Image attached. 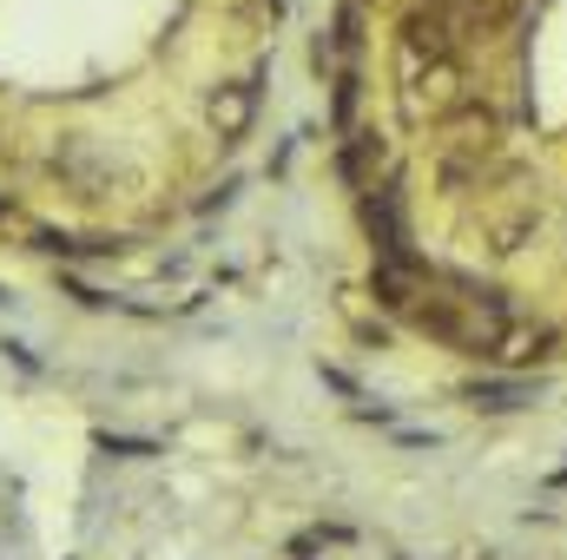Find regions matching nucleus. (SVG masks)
I'll return each mask as SVG.
<instances>
[{
  "label": "nucleus",
  "mask_w": 567,
  "mask_h": 560,
  "mask_svg": "<svg viewBox=\"0 0 567 560\" xmlns=\"http://www.w3.org/2000/svg\"><path fill=\"white\" fill-rule=\"evenodd\" d=\"M561 356V336L548 330V323H528V317H515L502 336H495V350H488V370H522V376H535L542 363H555Z\"/></svg>",
  "instance_id": "f03ea898"
},
{
  "label": "nucleus",
  "mask_w": 567,
  "mask_h": 560,
  "mask_svg": "<svg viewBox=\"0 0 567 560\" xmlns=\"http://www.w3.org/2000/svg\"><path fill=\"white\" fill-rule=\"evenodd\" d=\"M429 283H435V271H429L416 251H410V258H377V265H370V303L390 310V317H410L429 297Z\"/></svg>",
  "instance_id": "f257e3e1"
},
{
  "label": "nucleus",
  "mask_w": 567,
  "mask_h": 560,
  "mask_svg": "<svg viewBox=\"0 0 567 560\" xmlns=\"http://www.w3.org/2000/svg\"><path fill=\"white\" fill-rule=\"evenodd\" d=\"M0 218H7V198H0Z\"/></svg>",
  "instance_id": "0eeeda50"
},
{
  "label": "nucleus",
  "mask_w": 567,
  "mask_h": 560,
  "mask_svg": "<svg viewBox=\"0 0 567 560\" xmlns=\"http://www.w3.org/2000/svg\"><path fill=\"white\" fill-rule=\"evenodd\" d=\"M337 165H343L350 191H370L377 178H390V145H383V133H370V126H363V133H350V139H343V158H337Z\"/></svg>",
  "instance_id": "39448f33"
},
{
  "label": "nucleus",
  "mask_w": 567,
  "mask_h": 560,
  "mask_svg": "<svg viewBox=\"0 0 567 560\" xmlns=\"http://www.w3.org/2000/svg\"><path fill=\"white\" fill-rule=\"evenodd\" d=\"M535 238H542V205H535V198L488 211V251H495V258H515V251H528Z\"/></svg>",
  "instance_id": "20e7f679"
},
{
  "label": "nucleus",
  "mask_w": 567,
  "mask_h": 560,
  "mask_svg": "<svg viewBox=\"0 0 567 560\" xmlns=\"http://www.w3.org/2000/svg\"><path fill=\"white\" fill-rule=\"evenodd\" d=\"M462 403L475 416H515V409H535L542 403V376H522V370H488L475 383H462Z\"/></svg>",
  "instance_id": "7ed1b4c3"
},
{
  "label": "nucleus",
  "mask_w": 567,
  "mask_h": 560,
  "mask_svg": "<svg viewBox=\"0 0 567 560\" xmlns=\"http://www.w3.org/2000/svg\"><path fill=\"white\" fill-rule=\"evenodd\" d=\"M251 113H258V80H231V86H218V93H212V133H218L225 145L245 139Z\"/></svg>",
  "instance_id": "423d86ee"
}]
</instances>
